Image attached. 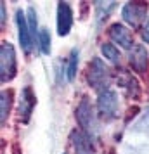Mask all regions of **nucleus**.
Instances as JSON below:
<instances>
[{"mask_svg":"<svg viewBox=\"0 0 149 154\" xmlns=\"http://www.w3.org/2000/svg\"><path fill=\"white\" fill-rule=\"evenodd\" d=\"M87 82H88V85L92 87L94 90H97L99 94L109 88L111 75H109L107 66L101 61L99 57L92 59V63H90V66H88V71H87Z\"/></svg>","mask_w":149,"mask_h":154,"instance_id":"1","label":"nucleus"},{"mask_svg":"<svg viewBox=\"0 0 149 154\" xmlns=\"http://www.w3.org/2000/svg\"><path fill=\"white\" fill-rule=\"evenodd\" d=\"M17 73V61H16L14 45L9 42H2L0 45V82L7 83Z\"/></svg>","mask_w":149,"mask_h":154,"instance_id":"2","label":"nucleus"},{"mask_svg":"<svg viewBox=\"0 0 149 154\" xmlns=\"http://www.w3.org/2000/svg\"><path fill=\"white\" fill-rule=\"evenodd\" d=\"M75 116H76V121H78L80 128L92 137L95 133V128H97V121H95L94 106L90 104V100L87 97L80 99L78 106H76V111H75Z\"/></svg>","mask_w":149,"mask_h":154,"instance_id":"3","label":"nucleus"},{"mask_svg":"<svg viewBox=\"0 0 149 154\" xmlns=\"http://www.w3.org/2000/svg\"><path fill=\"white\" fill-rule=\"evenodd\" d=\"M118 94L111 88L101 92L97 97V111L104 119H114L118 116Z\"/></svg>","mask_w":149,"mask_h":154,"instance_id":"4","label":"nucleus"},{"mask_svg":"<svg viewBox=\"0 0 149 154\" xmlns=\"http://www.w3.org/2000/svg\"><path fill=\"white\" fill-rule=\"evenodd\" d=\"M146 14H147V4H142V2H127L121 9L123 21L128 23L132 28L141 26V24L144 26V23L147 21Z\"/></svg>","mask_w":149,"mask_h":154,"instance_id":"5","label":"nucleus"},{"mask_svg":"<svg viewBox=\"0 0 149 154\" xmlns=\"http://www.w3.org/2000/svg\"><path fill=\"white\" fill-rule=\"evenodd\" d=\"M107 35H109V38H111L114 43H118V47H121V49L132 50L135 47V45H134V35H132V31H130L127 26L120 24V23H114V24H111V26H109V29H107Z\"/></svg>","mask_w":149,"mask_h":154,"instance_id":"6","label":"nucleus"},{"mask_svg":"<svg viewBox=\"0 0 149 154\" xmlns=\"http://www.w3.org/2000/svg\"><path fill=\"white\" fill-rule=\"evenodd\" d=\"M36 99L35 94L31 90V87H24L21 90V97H19V107H17V112H19V119H21L24 125H28L29 119H31V114H33V109H35Z\"/></svg>","mask_w":149,"mask_h":154,"instance_id":"7","label":"nucleus"},{"mask_svg":"<svg viewBox=\"0 0 149 154\" xmlns=\"http://www.w3.org/2000/svg\"><path fill=\"white\" fill-rule=\"evenodd\" d=\"M16 23H17V35H19V45L24 54H29L31 52V47H33V38H31V31H29L28 26V19L23 12L21 9L16 12Z\"/></svg>","mask_w":149,"mask_h":154,"instance_id":"8","label":"nucleus"},{"mask_svg":"<svg viewBox=\"0 0 149 154\" xmlns=\"http://www.w3.org/2000/svg\"><path fill=\"white\" fill-rule=\"evenodd\" d=\"M71 144L75 147V154H95V146L90 135L85 133L82 128L71 130Z\"/></svg>","mask_w":149,"mask_h":154,"instance_id":"9","label":"nucleus"},{"mask_svg":"<svg viewBox=\"0 0 149 154\" xmlns=\"http://www.w3.org/2000/svg\"><path fill=\"white\" fill-rule=\"evenodd\" d=\"M73 28V11L68 2L57 4V33L59 36H66Z\"/></svg>","mask_w":149,"mask_h":154,"instance_id":"10","label":"nucleus"},{"mask_svg":"<svg viewBox=\"0 0 149 154\" xmlns=\"http://www.w3.org/2000/svg\"><path fill=\"white\" fill-rule=\"evenodd\" d=\"M147 50L144 45H135L132 52H130V66L132 69H135L137 73H144L147 71Z\"/></svg>","mask_w":149,"mask_h":154,"instance_id":"11","label":"nucleus"},{"mask_svg":"<svg viewBox=\"0 0 149 154\" xmlns=\"http://www.w3.org/2000/svg\"><path fill=\"white\" fill-rule=\"evenodd\" d=\"M11 92H0V121L2 125H5V121L9 118V112H11Z\"/></svg>","mask_w":149,"mask_h":154,"instance_id":"12","label":"nucleus"},{"mask_svg":"<svg viewBox=\"0 0 149 154\" xmlns=\"http://www.w3.org/2000/svg\"><path fill=\"white\" fill-rule=\"evenodd\" d=\"M76 71H78V49H73L68 59V66H66V76L68 80H75L76 76Z\"/></svg>","mask_w":149,"mask_h":154,"instance_id":"13","label":"nucleus"},{"mask_svg":"<svg viewBox=\"0 0 149 154\" xmlns=\"http://www.w3.org/2000/svg\"><path fill=\"white\" fill-rule=\"evenodd\" d=\"M38 47H40V52L42 54H50V33L47 28H42L40 33H38Z\"/></svg>","mask_w":149,"mask_h":154,"instance_id":"14","label":"nucleus"},{"mask_svg":"<svg viewBox=\"0 0 149 154\" xmlns=\"http://www.w3.org/2000/svg\"><path fill=\"white\" fill-rule=\"evenodd\" d=\"M101 52H102V56L106 57L107 61L120 63V52H118V49L114 47L113 43H102L101 45Z\"/></svg>","mask_w":149,"mask_h":154,"instance_id":"15","label":"nucleus"},{"mask_svg":"<svg viewBox=\"0 0 149 154\" xmlns=\"http://www.w3.org/2000/svg\"><path fill=\"white\" fill-rule=\"evenodd\" d=\"M26 19H28V26H29V31H31V38H33V42L38 40V33H40V29H38V24H36V12L33 7L28 9V12H26Z\"/></svg>","mask_w":149,"mask_h":154,"instance_id":"16","label":"nucleus"},{"mask_svg":"<svg viewBox=\"0 0 149 154\" xmlns=\"http://www.w3.org/2000/svg\"><path fill=\"white\" fill-rule=\"evenodd\" d=\"M142 40L146 43H149V17L147 21L144 23V26H142Z\"/></svg>","mask_w":149,"mask_h":154,"instance_id":"17","label":"nucleus"},{"mask_svg":"<svg viewBox=\"0 0 149 154\" xmlns=\"http://www.w3.org/2000/svg\"><path fill=\"white\" fill-rule=\"evenodd\" d=\"M0 14H2V26L5 24V4L0 2Z\"/></svg>","mask_w":149,"mask_h":154,"instance_id":"18","label":"nucleus"}]
</instances>
